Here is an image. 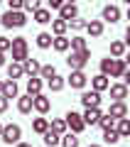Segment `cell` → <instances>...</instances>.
Here are the masks:
<instances>
[{
  "instance_id": "f35d334b",
  "label": "cell",
  "mask_w": 130,
  "mask_h": 147,
  "mask_svg": "<svg viewBox=\"0 0 130 147\" xmlns=\"http://www.w3.org/2000/svg\"><path fill=\"white\" fill-rule=\"evenodd\" d=\"M5 52H10V39L7 37H0V54H5Z\"/></svg>"
},
{
  "instance_id": "4dcf8cb0",
  "label": "cell",
  "mask_w": 130,
  "mask_h": 147,
  "mask_svg": "<svg viewBox=\"0 0 130 147\" xmlns=\"http://www.w3.org/2000/svg\"><path fill=\"white\" fill-rule=\"evenodd\" d=\"M103 142H106V145H118V142H120V135L115 132V127H113V130H103Z\"/></svg>"
},
{
  "instance_id": "e575fe53",
  "label": "cell",
  "mask_w": 130,
  "mask_h": 147,
  "mask_svg": "<svg viewBox=\"0 0 130 147\" xmlns=\"http://www.w3.org/2000/svg\"><path fill=\"white\" fill-rule=\"evenodd\" d=\"M59 140H62V137H59V135H54L52 130H47V132H44V145H47V147H57V145H59Z\"/></svg>"
},
{
  "instance_id": "277c9868",
  "label": "cell",
  "mask_w": 130,
  "mask_h": 147,
  "mask_svg": "<svg viewBox=\"0 0 130 147\" xmlns=\"http://www.w3.org/2000/svg\"><path fill=\"white\" fill-rule=\"evenodd\" d=\"M89 59H91V52L86 49V52H81V54H69L66 57V66L71 69V71H83V66L89 64Z\"/></svg>"
},
{
  "instance_id": "52a82bcc",
  "label": "cell",
  "mask_w": 130,
  "mask_h": 147,
  "mask_svg": "<svg viewBox=\"0 0 130 147\" xmlns=\"http://www.w3.org/2000/svg\"><path fill=\"white\" fill-rule=\"evenodd\" d=\"M108 91H110L113 103H125V98H128V86L125 84H110Z\"/></svg>"
},
{
  "instance_id": "8d00e7d4",
  "label": "cell",
  "mask_w": 130,
  "mask_h": 147,
  "mask_svg": "<svg viewBox=\"0 0 130 147\" xmlns=\"http://www.w3.org/2000/svg\"><path fill=\"white\" fill-rule=\"evenodd\" d=\"M69 27H71V30H76V32H81V30H86V20H83V17H74L71 22H66Z\"/></svg>"
},
{
  "instance_id": "d4e9b609",
  "label": "cell",
  "mask_w": 130,
  "mask_h": 147,
  "mask_svg": "<svg viewBox=\"0 0 130 147\" xmlns=\"http://www.w3.org/2000/svg\"><path fill=\"white\" fill-rule=\"evenodd\" d=\"M25 76V71H22V64H10L7 66V81H17Z\"/></svg>"
},
{
  "instance_id": "1f68e13d",
  "label": "cell",
  "mask_w": 130,
  "mask_h": 147,
  "mask_svg": "<svg viewBox=\"0 0 130 147\" xmlns=\"http://www.w3.org/2000/svg\"><path fill=\"white\" fill-rule=\"evenodd\" d=\"M115 132H118L120 137H128V135H130V120H128V118L118 120V125H115Z\"/></svg>"
},
{
  "instance_id": "5bb4252c",
  "label": "cell",
  "mask_w": 130,
  "mask_h": 147,
  "mask_svg": "<svg viewBox=\"0 0 130 147\" xmlns=\"http://www.w3.org/2000/svg\"><path fill=\"white\" fill-rule=\"evenodd\" d=\"M101 17H103L106 22H110V25H113V22L120 20V7H118V5H106L103 12H101ZM103 20H101V22H103Z\"/></svg>"
},
{
  "instance_id": "3957f363",
  "label": "cell",
  "mask_w": 130,
  "mask_h": 147,
  "mask_svg": "<svg viewBox=\"0 0 130 147\" xmlns=\"http://www.w3.org/2000/svg\"><path fill=\"white\" fill-rule=\"evenodd\" d=\"M0 137H3V142L5 145H17L22 137V127L17 125V123H10V125H3V132H0Z\"/></svg>"
},
{
  "instance_id": "836d02e7",
  "label": "cell",
  "mask_w": 130,
  "mask_h": 147,
  "mask_svg": "<svg viewBox=\"0 0 130 147\" xmlns=\"http://www.w3.org/2000/svg\"><path fill=\"white\" fill-rule=\"evenodd\" d=\"M96 125H101V130H113V127H115V120H113L110 115H101Z\"/></svg>"
},
{
  "instance_id": "74e56055",
  "label": "cell",
  "mask_w": 130,
  "mask_h": 147,
  "mask_svg": "<svg viewBox=\"0 0 130 147\" xmlns=\"http://www.w3.org/2000/svg\"><path fill=\"white\" fill-rule=\"evenodd\" d=\"M22 7H25V10H30V12H37L42 7V3L39 0H25V3H22Z\"/></svg>"
},
{
  "instance_id": "603a6c76",
  "label": "cell",
  "mask_w": 130,
  "mask_h": 147,
  "mask_svg": "<svg viewBox=\"0 0 130 147\" xmlns=\"http://www.w3.org/2000/svg\"><path fill=\"white\" fill-rule=\"evenodd\" d=\"M35 22L37 25H49V22H52V12H49L47 7H39V10L35 12Z\"/></svg>"
},
{
  "instance_id": "ab89813d",
  "label": "cell",
  "mask_w": 130,
  "mask_h": 147,
  "mask_svg": "<svg viewBox=\"0 0 130 147\" xmlns=\"http://www.w3.org/2000/svg\"><path fill=\"white\" fill-rule=\"evenodd\" d=\"M62 5H64L62 0H49V10H59Z\"/></svg>"
},
{
  "instance_id": "7a4b0ae2",
  "label": "cell",
  "mask_w": 130,
  "mask_h": 147,
  "mask_svg": "<svg viewBox=\"0 0 130 147\" xmlns=\"http://www.w3.org/2000/svg\"><path fill=\"white\" fill-rule=\"evenodd\" d=\"M10 52H12V64H22L27 59V39L25 37L10 39Z\"/></svg>"
},
{
  "instance_id": "bcb514c9",
  "label": "cell",
  "mask_w": 130,
  "mask_h": 147,
  "mask_svg": "<svg viewBox=\"0 0 130 147\" xmlns=\"http://www.w3.org/2000/svg\"><path fill=\"white\" fill-rule=\"evenodd\" d=\"M0 132H3V123H0Z\"/></svg>"
},
{
  "instance_id": "d6986e66",
  "label": "cell",
  "mask_w": 130,
  "mask_h": 147,
  "mask_svg": "<svg viewBox=\"0 0 130 147\" xmlns=\"http://www.w3.org/2000/svg\"><path fill=\"white\" fill-rule=\"evenodd\" d=\"M42 93V79L39 76H35V79H27V96H39Z\"/></svg>"
},
{
  "instance_id": "44dd1931",
  "label": "cell",
  "mask_w": 130,
  "mask_h": 147,
  "mask_svg": "<svg viewBox=\"0 0 130 147\" xmlns=\"http://www.w3.org/2000/svg\"><path fill=\"white\" fill-rule=\"evenodd\" d=\"M86 32H89L91 37H101V34H103V22H101V20L86 22Z\"/></svg>"
},
{
  "instance_id": "f546056e",
  "label": "cell",
  "mask_w": 130,
  "mask_h": 147,
  "mask_svg": "<svg viewBox=\"0 0 130 147\" xmlns=\"http://www.w3.org/2000/svg\"><path fill=\"white\" fill-rule=\"evenodd\" d=\"M110 57L113 59H123L125 57V44L123 42H110Z\"/></svg>"
},
{
  "instance_id": "7402d4cb",
  "label": "cell",
  "mask_w": 130,
  "mask_h": 147,
  "mask_svg": "<svg viewBox=\"0 0 130 147\" xmlns=\"http://www.w3.org/2000/svg\"><path fill=\"white\" fill-rule=\"evenodd\" d=\"M66 30H69V25L64 20H52V32H54V37H66ZM49 32V34H52Z\"/></svg>"
},
{
  "instance_id": "83f0119b",
  "label": "cell",
  "mask_w": 130,
  "mask_h": 147,
  "mask_svg": "<svg viewBox=\"0 0 130 147\" xmlns=\"http://www.w3.org/2000/svg\"><path fill=\"white\" fill-rule=\"evenodd\" d=\"M52 47L57 49V52H69V37H54L52 39Z\"/></svg>"
},
{
  "instance_id": "30bf717a",
  "label": "cell",
  "mask_w": 130,
  "mask_h": 147,
  "mask_svg": "<svg viewBox=\"0 0 130 147\" xmlns=\"http://www.w3.org/2000/svg\"><path fill=\"white\" fill-rule=\"evenodd\" d=\"M74 17H79V7L74 5V3H64V5L59 7V20H64V22H71Z\"/></svg>"
},
{
  "instance_id": "4fadbf2b",
  "label": "cell",
  "mask_w": 130,
  "mask_h": 147,
  "mask_svg": "<svg viewBox=\"0 0 130 147\" xmlns=\"http://www.w3.org/2000/svg\"><path fill=\"white\" fill-rule=\"evenodd\" d=\"M39 69H42V64L37 61V59H30L27 57L25 61H22V71L30 76V79H35V76H39Z\"/></svg>"
},
{
  "instance_id": "8992f818",
  "label": "cell",
  "mask_w": 130,
  "mask_h": 147,
  "mask_svg": "<svg viewBox=\"0 0 130 147\" xmlns=\"http://www.w3.org/2000/svg\"><path fill=\"white\" fill-rule=\"evenodd\" d=\"M64 123H66V127H71L74 135H79V132L83 130V120H81V113H76V110H69L66 115H64Z\"/></svg>"
},
{
  "instance_id": "d6a6232c",
  "label": "cell",
  "mask_w": 130,
  "mask_h": 147,
  "mask_svg": "<svg viewBox=\"0 0 130 147\" xmlns=\"http://www.w3.org/2000/svg\"><path fill=\"white\" fill-rule=\"evenodd\" d=\"M59 142H62L64 147H79V137L74 135V132H64V135H62V140H59Z\"/></svg>"
},
{
  "instance_id": "f6af8a7d",
  "label": "cell",
  "mask_w": 130,
  "mask_h": 147,
  "mask_svg": "<svg viewBox=\"0 0 130 147\" xmlns=\"http://www.w3.org/2000/svg\"><path fill=\"white\" fill-rule=\"evenodd\" d=\"M89 147H101V145H89Z\"/></svg>"
},
{
  "instance_id": "60d3db41",
  "label": "cell",
  "mask_w": 130,
  "mask_h": 147,
  "mask_svg": "<svg viewBox=\"0 0 130 147\" xmlns=\"http://www.w3.org/2000/svg\"><path fill=\"white\" fill-rule=\"evenodd\" d=\"M7 105H10V100L0 96V113H5V110H7Z\"/></svg>"
},
{
  "instance_id": "2e32d148",
  "label": "cell",
  "mask_w": 130,
  "mask_h": 147,
  "mask_svg": "<svg viewBox=\"0 0 130 147\" xmlns=\"http://www.w3.org/2000/svg\"><path fill=\"white\" fill-rule=\"evenodd\" d=\"M101 115H103V113H101V108H89V110L81 115V120H83V125H96Z\"/></svg>"
},
{
  "instance_id": "b9f144b4",
  "label": "cell",
  "mask_w": 130,
  "mask_h": 147,
  "mask_svg": "<svg viewBox=\"0 0 130 147\" xmlns=\"http://www.w3.org/2000/svg\"><path fill=\"white\" fill-rule=\"evenodd\" d=\"M15 147H32V145H30V142H22V140H20V142H17Z\"/></svg>"
},
{
  "instance_id": "e0dca14e",
  "label": "cell",
  "mask_w": 130,
  "mask_h": 147,
  "mask_svg": "<svg viewBox=\"0 0 130 147\" xmlns=\"http://www.w3.org/2000/svg\"><path fill=\"white\" fill-rule=\"evenodd\" d=\"M69 49H71L74 54H81V52H86V49H89V44H86V39H83V37H71V39H69Z\"/></svg>"
},
{
  "instance_id": "5b68a950",
  "label": "cell",
  "mask_w": 130,
  "mask_h": 147,
  "mask_svg": "<svg viewBox=\"0 0 130 147\" xmlns=\"http://www.w3.org/2000/svg\"><path fill=\"white\" fill-rule=\"evenodd\" d=\"M0 20H3V27H7V30H10V27H25L27 25V15L25 12H10L7 10Z\"/></svg>"
},
{
  "instance_id": "f1b7e54d",
  "label": "cell",
  "mask_w": 130,
  "mask_h": 147,
  "mask_svg": "<svg viewBox=\"0 0 130 147\" xmlns=\"http://www.w3.org/2000/svg\"><path fill=\"white\" fill-rule=\"evenodd\" d=\"M64 84H66V81H64V76H52V79L47 81V86H49V91H54V93H57V91H62L64 88Z\"/></svg>"
},
{
  "instance_id": "9a60e30c",
  "label": "cell",
  "mask_w": 130,
  "mask_h": 147,
  "mask_svg": "<svg viewBox=\"0 0 130 147\" xmlns=\"http://www.w3.org/2000/svg\"><path fill=\"white\" fill-rule=\"evenodd\" d=\"M108 86H110V81L106 79L103 74H98V76H93V79H91V88H93L96 93H103V91H108Z\"/></svg>"
},
{
  "instance_id": "6da1fadb",
  "label": "cell",
  "mask_w": 130,
  "mask_h": 147,
  "mask_svg": "<svg viewBox=\"0 0 130 147\" xmlns=\"http://www.w3.org/2000/svg\"><path fill=\"white\" fill-rule=\"evenodd\" d=\"M128 71V61L125 59H101V74L106 79H123V74Z\"/></svg>"
},
{
  "instance_id": "ba28073f",
  "label": "cell",
  "mask_w": 130,
  "mask_h": 147,
  "mask_svg": "<svg viewBox=\"0 0 130 147\" xmlns=\"http://www.w3.org/2000/svg\"><path fill=\"white\" fill-rule=\"evenodd\" d=\"M64 81H66V84L71 86V88H83V86L89 84V76H86L83 71H71Z\"/></svg>"
},
{
  "instance_id": "8fae6325",
  "label": "cell",
  "mask_w": 130,
  "mask_h": 147,
  "mask_svg": "<svg viewBox=\"0 0 130 147\" xmlns=\"http://www.w3.org/2000/svg\"><path fill=\"white\" fill-rule=\"evenodd\" d=\"M32 108L37 110V113H39V115H44V113H49V108H52V100L47 98V96H35V98H32Z\"/></svg>"
},
{
  "instance_id": "7c38bea8",
  "label": "cell",
  "mask_w": 130,
  "mask_h": 147,
  "mask_svg": "<svg viewBox=\"0 0 130 147\" xmlns=\"http://www.w3.org/2000/svg\"><path fill=\"white\" fill-rule=\"evenodd\" d=\"M106 115H110L113 120H123V118H128V105L125 103H110Z\"/></svg>"
},
{
  "instance_id": "484cf974",
  "label": "cell",
  "mask_w": 130,
  "mask_h": 147,
  "mask_svg": "<svg viewBox=\"0 0 130 147\" xmlns=\"http://www.w3.org/2000/svg\"><path fill=\"white\" fill-rule=\"evenodd\" d=\"M49 130H52L54 135L62 137L64 132H66V123H64V118H57V120H52V123H49Z\"/></svg>"
},
{
  "instance_id": "7bdbcfd3",
  "label": "cell",
  "mask_w": 130,
  "mask_h": 147,
  "mask_svg": "<svg viewBox=\"0 0 130 147\" xmlns=\"http://www.w3.org/2000/svg\"><path fill=\"white\" fill-rule=\"evenodd\" d=\"M0 66H5V54H0Z\"/></svg>"
},
{
  "instance_id": "ffe728a7",
  "label": "cell",
  "mask_w": 130,
  "mask_h": 147,
  "mask_svg": "<svg viewBox=\"0 0 130 147\" xmlns=\"http://www.w3.org/2000/svg\"><path fill=\"white\" fill-rule=\"evenodd\" d=\"M17 110H20L22 115H27V113H32V96H20L17 98Z\"/></svg>"
},
{
  "instance_id": "4316f807",
  "label": "cell",
  "mask_w": 130,
  "mask_h": 147,
  "mask_svg": "<svg viewBox=\"0 0 130 147\" xmlns=\"http://www.w3.org/2000/svg\"><path fill=\"white\" fill-rule=\"evenodd\" d=\"M52 39L54 37L49 34V32H39V34H37V47L39 49H49L52 47Z\"/></svg>"
},
{
  "instance_id": "d590c367",
  "label": "cell",
  "mask_w": 130,
  "mask_h": 147,
  "mask_svg": "<svg viewBox=\"0 0 130 147\" xmlns=\"http://www.w3.org/2000/svg\"><path fill=\"white\" fill-rule=\"evenodd\" d=\"M39 76H42V79H47V81H49L52 76H57V69H54L52 64H44V66L39 69Z\"/></svg>"
},
{
  "instance_id": "cb8c5ba5",
  "label": "cell",
  "mask_w": 130,
  "mask_h": 147,
  "mask_svg": "<svg viewBox=\"0 0 130 147\" xmlns=\"http://www.w3.org/2000/svg\"><path fill=\"white\" fill-rule=\"evenodd\" d=\"M32 130H35L37 135H44V132L49 130V120L47 118H35V120H32Z\"/></svg>"
},
{
  "instance_id": "ee69618b",
  "label": "cell",
  "mask_w": 130,
  "mask_h": 147,
  "mask_svg": "<svg viewBox=\"0 0 130 147\" xmlns=\"http://www.w3.org/2000/svg\"><path fill=\"white\" fill-rule=\"evenodd\" d=\"M3 84H5V81H0V93H3Z\"/></svg>"
},
{
  "instance_id": "9c48e42d",
  "label": "cell",
  "mask_w": 130,
  "mask_h": 147,
  "mask_svg": "<svg viewBox=\"0 0 130 147\" xmlns=\"http://www.w3.org/2000/svg\"><path fill=\"white\" fill-rule=\"evenodd\" d=\"M81 103L83 108H101V93H96V91H83L81 93Z\"/></svg>"
},
{
  "instance_id": "ac0fdd59",
  "label": "cell",
  "mask_w": 130,
  "mask_h": 147,
  "mask_svg": "<svg viewBox=\"0 0 130 147\" xmlns=\"http://www.w3.org/2000/svg\"><path fill=\"white\" fill-rule=\"evenodd\" d=\"M17 93H20V88H17V81H5V84H3V98H17Z\"/></svg>"
}]
</instances>
